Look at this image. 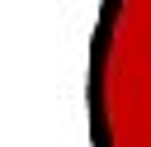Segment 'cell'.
Returning <instances> with one entry per match:
<instances>
[{"mask_svg":"<svg viewBox=\"0 0 151 147\" xmlns=\"http://www.w3.org/2000/svg\"><path fill=\"white\" fill-rule=\"evenodd\" d=\"M90 147H151V0H104L90 38Z\"/></svg>","mask_w":151,"mask_h":147,"instance_id":"1","label":"cell"}]
</instances>
